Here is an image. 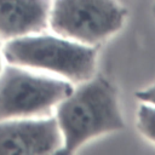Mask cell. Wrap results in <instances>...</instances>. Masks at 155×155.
Masks as SVG:
<instances>
[{"instance_id":"cell-1","label":"cell","mask_w":155,"mask_h":155,"mask_svg":"<svg viewBox=\"0 0 155 155\" xmlns=\"http://www.w3.org/2000/svg\"><path fill=\"white\" fill-rule=\"evenodd\" d=\"M62 134L58 154H74L86 143L126 126L116 87L101 74L74 85L54 109Z\"/></svg>"},{"instance_id":"cell-2","label":"cell","mask_w":155,"mask_h":155,"mask_svg":"<svg viewBox=\"0 0 155 155\" xmlns=\"http://www.w3.org/2000/svg\"><path fill=\"white\" fill-rule=\"evenodd\" d=\"M2 54L6 63L50 73L76 85L96 74L98 51L96 46L41 31L5 41Z\"/></svg>"},{"instance_id":"cell-3","label":"cell","mask_w":155,"mask_h":155,"mask_svg":"<svg viewBox=\"0 0 155 155\" xmlns=\"http://www.w3.org/2000/svg\"><path fill=\"white\" fill-rule=\"evenodd\" d=\"M73 87L62 78L5 62L0 71V120L52 115Z\"/></svg>"},{"instance_id":"cell-4","label":"cell","mask_w":155,"mask_h":155,"mask_svg":"<svg viewBox=\"0 0 155 155\" xmlns=\"http://www.w3.org/2000/svg\"><path fill=\"white\" fill-rule=\"evenodd\" d=\"M127 10L116 0H53L48 28L67 39L98 47L125 24Z\"/></svg>"},{"instance_id":"cell-5","label":"cell","mask_w":155,"mask_h":155,"mask_svg":"<svg viewBox=\"0 0 155 155\" xmlns=\"http://www.w3.org/2000/svg\"><path fill=\"white\" fill-rule=\"evenodd\" d=\"M62 134L53 115L0 120V155L58 154Z\"/></svg>"},{"instance_id":"cell-6","label":"cell","mask_w":155,"mask_h":155,"mask_svg":"<svg viewBox=\"0 0 155 155\" xmlns=\"http://www.w3.org/2000/svg\"><path fill=\"white\" fill-rule=\"evenodd\" d=\"M51 0H0V40L8 41L48 28Z\"/></svg>"},{"instance_id":"cell-7","label":"cell","mask_w":155,"mask_h":155,"mask_svg":"<svg viewBox=\"0 0 155 155\" xmlns=\"http://www.w3.org/2000/svg\"><path fill=\"white\" fill-rule=\"evenodd\" d=\"M136 127L145 139L155 144V105L139 103L136 113Z\"/></svg>"},{"instance_id":"cell-8","label":"cell","mask_w":155,"mask_h":155,"mask_svg":"<svg viewBox=\"0 0 155 155\" xmlns=\"http://www.w3.org/2000/svg\"><path fill=\"white\" fill-rule=\"evenodd\" d=\"M136 98L139 103H147L155 105V82L136 92Z\"/></svg>"},{"instance_id":"cell-9","label":"cell","mask_w":155,"mask_h":155,"mask_svg":"<svg viewBox=\"0 0 155 155\" xmlns=\"http://www.w3.org/2000/svg\"><path fill=\"white\" fill-rule=\"evenodd\" d=\"M4 54H2V41L0 40V71H1V69H2V67H4Z\"/></svg>"},{"instance_id":"cell-10","label":"cell","mask_w":155,"mask_h":155,"mask_svg":"<svg viewBox=\"0 0 155 155\" xmlns=\"http://www.w3.org/2000/svg\"><path fill=\"white\" fill-rule=\"evenodd\" d=\"M153 12H154V16H155V4H154V6H153Z\"/></svg>"}]
</instances>
